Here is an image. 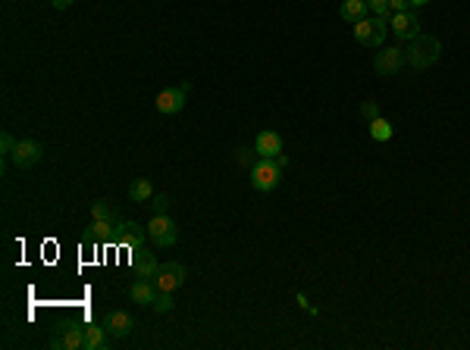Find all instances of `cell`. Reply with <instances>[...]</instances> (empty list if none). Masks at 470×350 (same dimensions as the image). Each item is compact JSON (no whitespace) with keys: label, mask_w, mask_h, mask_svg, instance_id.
I'll use <instances>...</instances> for the list:
<instances>
[{"label":"cell","mask_w":470,"mask_h":350,"mask_svg":"<svg viewBox=\"0 0 470 350\" xmlns=\"http://www.w3.org/2000/svg\"><path fill=\"white\" fill-rule=\"evenodd\" d=\"M53 6H57V10H66V6H72V0H51Z\"/></svg>","instance_id":"obj_28"},{"label":"cell","mask_w":470,"mask_h":350,"mask_svg":"<svg viewBox=\"0 0 470 350\" xmlns=\"http://www.w3.org/2000/svg\"><path fill=\"white\" fill-rule=\"evenodd\" d=\"M279 181H282V166L273 157L270 160L260 157L257 163L251 166V185L257 188V191H276Z\"/></svg>","instance_id":"obj_4"},{"label":"cell","mask_w":470,"mask_h":350,"mask_svg":"<svg viewBox=\"0 0 470 350\" xmlns=\"http://www.w3.org/2000/svg\"><path fill=\"white\" fill-rule=\"evenodd\" d=\"M367 10H370L373 16H382V19L392 16V6H389V0H367Z\"/></svg>","instance_id":"obj_23"},{"label":"cell","mask_w":470,"mask_h":350,"mask_svg":"<svg viewBox=\"0 0 470 350\" xmlns=\"http://www.w3.org/2000/svg\"><path fill=\"white\" fill-rule=\"evenodd\" d=\"M185 279H188V269L182 266V262L170 260V262H160L151 281H154V288H157L160 294H176L179 288L185 285Z\"/></svg>","instance_id":"obj_3"},{"label":"cell","mask_w":470,"mask_h":350,"mask_svg":"<svg viewBox=\"0 0 470 350\" xmlns=\"http://www.w3.org/2000/svg\"><path fill=\"white\" fill-rule=\"evenodd\" d=\"M361 116H364L367 122H373V119H380V106H376L373 100H364V104H361Z\"/></svg>","instance_id":"obj_26"},{"label":"cell","mask_w":470,"mask_h":350,"mask_svg":"<svg viewBox=\"0 0 470 350\" xmlns=\"http://www.w3.org/2000/svg\"><path fill=\"white\" fill-rule=\"evenodd\" d=\"M254 150H257V157H267V160L279 157V153H282V138L276 132H270V129L260 132L257 138H254Z\"/></svg>","instance_id":"obj_14"},{"label":"cell","mask_w":470,"mask_h":350,"mask_svg":"<svg viewBox=\"0 0 470 350\" xmlns=\"http://www.w3.org/2000/svg\"><path fill=\"white\" fill-rule=\"evenodd\" d=\"M170 194H154L151 197V210H154V216H163V213H170Z\"/></svg>","instance_id":"obj_22"},{"label":"cell","mask_w":470,"mask_h":350,"mask_svg":"<svg viewBox=\"0 0 470 350\" xmlns=\"http://www.w3.org/2000/svg\"><path fill=\"white\" fill-rule=\"evenodd\" d=\"M339 16L345 19V22H358V19L367 16V0H345V4L339 6Z\"/></svg>","instance_id":"obj_17"},{"label":"cell","mask_w":470,"mask_h":350,"mask_svg":"<svg viewBox=\"0 0 470 350\" xmlns=\"http://www.w3.org/2000/svg\"><path fill=\"white\" fill-rule=\"evenodd\" d=\"M185 97H188V85L166 88V91L157 94V110L163 113V116H176V113L185 110Z\"/></svg>","instance_id":"obj_10"},{"label":"cell","mask_w":470,"mask_h":350,"mask_svg":"<svg viewBox=\"0 0 470 350\" xmlns=\"http://www.w3.org/2000/svg\"><path fill=\"white\" fill-rule=\"evenodd\" d=\"M392 134H395V129H392V122H389V119H373V122H370V138L373 141H389V138H392Z\"/></svg>","instance_id":"obj_19"},{"label":"cell","mask_w":470,"mask_h":350,"mask_svg":"<svg viewBox=\"0 0 470 350\" xmlns=\"http://www.w3.org/2000/svg\"><path fill=\"white\" fill-rule=\"evenodd\" d=\"M44 157V147L38 144V141H19L16 144V150H13V166H16V169H32V166L38 163V160Z\"/></svg>","instance_id":"obj_11"},{"label":"cell","mask_w":470,"mask_h":350,"mask_svg":"<svg viewBox=\"0 0 470 350\" xmlns=\"http://www.w3.org/2000/svg\"><path fill=\"white\" fill-rule=\"evenodd\" d=\"M389 31H395V38H401V41H411V38L420 35V16L414 10L392 13L389 16Z\"/></svg>","instance_id":"obj_8"},{"label":"cell","mask_w":470,"mask_h":350,"mask_svg":"<svg viewBox=\"0 0 470 350\" xmlns=\"http://www.w3.org/2000/svg\"><path fill=\"white\" fill-rule=\"evenodd\" d=\"M16 144H19V141H16V138H13V134H10V132H4V134H0V147H4V150H0V153H4V157H6V160H10V157H13V150H16Z\"/></svg>","instance_id":"obj_25"},{"label":"cell","mask_w":470,"mask_h":350,"mask_svg":"<svg viewBox=\"0 0 470 350\" xmlns=\"http://www.w3.org/2000/svg\"><path fill=\"white\" fill-rule=\"evenodd\" d=\"M235 160H239V163L241 166H248V169H251V166L254 163H257V150H254V147H251V150H245V147H239V150H235Z\"/></svg>","instance_id":"obj_24"},{"label":"cell","mask_w":470,"mask_h":350,"mask_svg":"<svg viewBox=\"0 0 470 350\" xmlns=\"http://www.w3.org/2000/svg\"><path fill=\"white\" fill-rule=\"evenodd\" d=\"M116 244H119V247H126L129 253L141 247V232H138V225H135L132 219L119 216V222H116Z\"/></svg>","instance_id":"obj_12"},{"label":"cell","mask_w":470,"mask_h":350,"mask_svg":"<svg viewBox=\"0 0 470 350\" xmlns=\"http://www.w3.org/2000/svg\"><path fill=\"white\" fill-rule=\"evenodd\" d=\"M439 57H442V44H439V38L423 35V31H420L417 38H411V41H408L405 63L411 66V69H429V66L439 63Z\"/></svg>","instance_id":"obj_1"},{"label":"cell","mask_w":470,"mask_h":350,"mask_svg":"<svg viewBox=\"0 0 470 350\" xmlns=\"http://www.w3.org/2000/svg\"><path fill=\"white\" fill-rule=\"evenodd\" d=\"M157 294L160 291L154 288V281L151 279H141V275L129 285V298L135 300V304H141V307H151L154 300H157Z\"/></svg>","instance_id":"obj_13"},{"label":"cell","mask_w":470,"mask_h":350,"mask_svg":"<svg viewBox=\"0 0 470 350\" xmlns=\"http://www.w3.org/2000/svg\"><path fill=\"white\" fill-rule=\"evenodd\" d=\"M389 6H392V13H405L411 10V0H389Z\"/></svg>","instance_id":"obj_27"},{"label":"cell","mask_w":470,"mask_h":350,"mask_svg":"<svg viewBox=\"0 0 470 350\" xmlns=\"http://www.w3.org/2000/svg\"><path fill=\"white\" fill-rule=\"evenodd\" d=\"M104 328H107V335L110 338H116V341H123V338H129L132 332H135V319H132L126 309H107L104 313Z\"/></svg>","instance_id":"obj_7"},{"label":"cell","mask_w":470,"mask_h":350,"mask_svg":"<svg viewBox=\"0 0 470 350\" xmlns=\"http://www.w3.org/2000/svg\"><path fill=\"white\" fill-rule=\"evenodd\" d=\"M91 219H100V222H116V219H119V213H113V206L100 200V204H94V206H91Z\"/></svg>","instance_id":"obj_20"},{"label":"cell","mask_w":470,"mask_h":350,"mask_svg":"<svg viewBox=\"0 0 470 350\" xmlns=\"http://www.w3.org/2000/svg\"><path fill=\"white\" fill-rule=\"evenodd\" d=\"M51 350H85V326H57L51 338Z\"/></svg>","instance_id":"obj_6"},{"label":"cell","mask_w":470,"mask_h":350,"mask_svg":"<svg viewBox=\"0 0 470 350\" xmlns=\"http://www.w3.org/2000/svg\"><path fill=\"white\" fill-rule=\"evenodd\" d=\"M405 66V50L398 47H380L373 57V69L376 76H395V72Z\"/></svg>","instance_id":"obj_9"},{"label":"cell","mask_w":470,"mask_h":350,"mask_svg":"<svg viewBox=\"0 0 470 350\" xmlns=\"http://www.w3.org/2000/svg\"><path fill=\"white\" fill-rule=\"evenodd\" d=\"M429 0H411V10H420V6H427Z\"/></svg>","instance_id":"obj_29"},{"label":"cell","mask_w":470,"mask_h":350,"mask_svg":"<svg viewBox=\"0 0 470 350\" xmlns=\"http://www.w3.org/2000/svg\"><path fill=\"white\" fill-rule=\"evenodd\" d=\"M386 35H389V19H382V16H364L354 22V38L364 47H382L386 44Z\"/></svg>","instance_id":"obj_2"},{"label":"cell","mask_w":470,"mask_h":350,"mask_svg":"<svg viewBox=\"0 0 470 350\" xmlns=\"http://www.w3.org/2000/svg\"><path fill=\"white\" fill-rule=\"evenodd\" d=\"M157 266H160V262L154 260V253H151V251H145V247L132 251V269H135V275H141V279H154Z\"/></svg>","instance_id":"obj_15"},{"label":"cell","mask_w":470,"mask_h":350,"mask_svg":"<svg viewBox=\"0 0 470 350\" xmlns=\"http://www.w3.org/2000/svg\"><path fill=\"white\" fill-rule=\"evenodd\" d=\"M173 307H176V300H173V294H157V300L151 304V309L157 316H166V313H173Z\"/></svg>","instance_id":"obj_21"},{"label":"cell","mask_w":470,"mask_h":350,"mask_svg":"<svg viewBox=\"0 0 470 350\" xmlns=\"http://www.w3.org/2000/svg\"><path fill=\"white\" fill-rule=\"evenodd\" d=\"M147 238H151V244L157 247H173L179 241V232H176V222H173L170 216H154L151 222H147Z\"/></svg>","instance_id":"obj_5"},{"label":"cell","mask_w":470,"mask_h":350,"mask_svg":"<svg viewBox=\"0 0 470 350\" xmlns=\"http://www.w3.org/2000/svg\"><path fill=\"white\" fill-rule=\"evenodd\" d=\"M154 197V185L147 178H135L129 185V200H135V204H151Z\"/></svg>","instance_id":"obj_18"},{"label":"cell","mask_w":470,"mask_h":350,"mask_svg":"<svg viewBox=\"0 0 470 350\" xmlns=\"http://www.w3.org/2000/svg\"><path fill=\"white\" fill-rule=\"evenodd\" d=\"M110 335H107L104 322L100 326H85V350H104Z\"/></svg>","instance_id":"obj_16"}]
</instances>
